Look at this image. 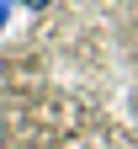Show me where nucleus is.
Returning a JSON list of instances; mask_svg holds the SVG:
<instances>
[{"mask_svg":"<svg viewBox=\"0 0 138 149\" xmlns=\"http://www.w3.org/2000/svg\"><path fill=\"white\" fill-rule=\"evenodd\" d=\"M11 11H16V0H0V32H6V22H11Z\"/></svg>","mask_w":138,"mask_h":149,"instance_id":"obj_1","label":"nucleus"},{"mask_svg":"<svg viewBox=\"0 0 138 149\" xmlns=\"http://www.w3.org/2000/svg\"><path fill=\"white\" fill-rule=\"evenodd\" d=\"M16 6H27V11H48L53 0H16Z\"/></svg>","mask_w":138,"mask_h":149,"instance_id":"obj_2","label":"nucleus"}]
</instances>
